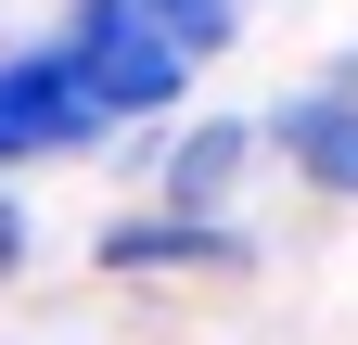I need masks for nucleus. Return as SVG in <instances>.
I'll return each mask as SVG.
<instances>
[{"label": "nucleus", "instance_id": "f257e3e1", "mask_svg": "<svg viewBox=\"0 0 358 345\" xmlns=\"http://www.w3.org/2000/svg\"><path fill=\"white\" fill-rule=\"evenodd\" d=\"M52 52L77 64V90L103 128H141V115H179V90H192V52H179L166 26H141L128 0H64Z\"/></svg>", "mask_w": 358, "mask_h": 345}, {"label": "nucleus", "instance_id": "f03ea898", "mask_svg": "<svg viewBox=\"0 0 358 345\" xmlns=\"http://www.w3.org/2000/svg\"><path fill=\"white\" fill-rule=\"evenodd\" d=\"M90 141H115L103 115H90L77 90V64L38 38V52H0V166H38V154H90Z\"/></svg>", "mask_w": 358, "mask_h": 345}, {"label": "nucleus", "instance_id": "7ed1b4c3", "mask_svg": "<svg viewBox=\"0 0 358 345\" xmlns=\"http://www.w3.org/2000/svg\"><path fill=\"white\" fill-rule=\"evenodd\" d=\"M256 141L294 166L307 192H333V205H358V52L320 77V90H294V103H268L256 115Z\"/></svg>", "mask_w": 358, "mask_h": 345}, {"label": "nucleus", "instance_id": "20e7f679", "mask_svg": "<svg viewBox=\"0 0 358 345\" xmlns=\"http://www.w3.org/2000/svg\"><path fill=\"white\" fill-rule=\"evenodd\" d=\"M90 256H103L115 281H179V269H217V281H231V269H256V230L243 218H166V205H141V218H115Z\"/></svg>", "mask_w": 358, "mask_h": 345}, {"label": "nucleus", "instance_id": "39448f33", "mask_svg": "<svg viewBox=\"0 0 358 345\" xmlns=\"http://www.w3.org/2000/svg\"><path fill=\"white\" fill-rule=\"evenodd\" d=\"M256 115H205V128H179L166 166H154V205L166 218H231V192H243V166H256Z\"/></svg>", "mask_w": 358, "mask_h": 345}, {"label": "nucleus", "instance_id": "423d86ee", "mask_svg": "<svg viewBox=\"0 0 358 345\" xmlns=\"http://www.w3.org/2000/svg\"><path fill=\"white\" fill-rule=\"evenodd\" d=\"M128 13H141V26H166V38H179V52H192V64H205V52H217V38H231V26L256 13V0H128Z\"/></svg>", "mask_w": 358, "mask_h": 345}, {"label": "nucleus", "instance_id": "0eeeda50", "mask_svg": "<svg viewBox=\"0 0 358 345\" xmlns=\"http://www.w3.org/2000/svg\"><path fill=\"white\" fill-rule=\"evenodd\" d=\"M13 269H26V205L0 192V281H13Z\"/></svg>", "mask_w": 358, "mask_h": 345}]
</instances>
